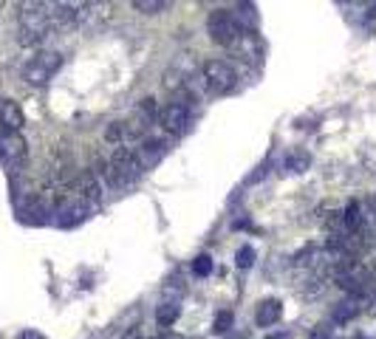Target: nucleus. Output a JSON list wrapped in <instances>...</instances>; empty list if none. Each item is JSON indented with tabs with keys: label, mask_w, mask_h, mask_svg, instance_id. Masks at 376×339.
I'll use <instances>...</instances> for the list:
<instances>
[{
	"label": "nucleus",
	"mask_w": 376,
	"mask_h": 339,
	"mask_svg": "<svg viewBox=\"0 0 376 339\" xmlns=\"http://www.w3.org/2000/svg\"><path fill=\"white\" fill-rule=\"evenodd\" d=\"M141 164L136 161V156H133V150H127V147H114V153L102 161H97V170H94V176L97 178H105L111 187H117V190H122V187H130V184H136L139 178H141Z\"/></svg>",
	"instance_id": "nucleus-1"
},
{
	"label": "nucleus",
	"mask_w": 376,
	"mask_h": 339,
	"mask_svg": "<svg viewBox=\"0 0 376 339\" xmlns=\"http://www.w3.org/2000/svg\"><path fill=\"white\" fill-rule=\"evenodd\" d=\"M17 23H20L23 45H40L54 31L51 17H48V3H20Z\"/></svg>",
	"instance_id": "nucleus-2"
},
{
	"label": "nucleus",
	"mask_w": 376,
	"mask_h": 339,
	"mask_svg": "<svg viewBox=\"0 0 376 339\" xmlns=\"http://www.w3.org/2000/svg\"><path fill=\"white\" fill-rule=\"evenodd\" d=\"M60 68H63V54L45 48V51H37V54L26 63L23 80H26L28 85H34V88H43V85H48V82L54 80V74H57Z\"/></svg>",
	"instance_id": "nucleus-3"
},
{
	"label": "nucleus",
	"mask_w": 376,
	"mask_h": 339,
	"mask_svg": "<svg viewBox=\"0 0 376 339\" xmlns=\"http://www.w3.org/2000/svg\"><path fill=\"white\" fill-rule=\"evenodd\" d=\"M207 31H210L213 43H218V45H235L241 40V34H244L238 20H235V14L227 11V9H215L207 17Z\"/></svg>",
	"instance_id": "nucleus-4"
},
{
	"label": "nucleus",
	"mask_w": 376,
	"mask_h": 339,
	"mask_svg": "<svg viewBox=\"0 0 376 339\" xmlns=\"http://www.w3.org/2000/svg\"><path fill=\"white\" fill-rule=\"evenodd\" d=\"M204 82L213 94H230L238 85V74L227 60H207L204 63Z\"/></svg>",
	"instance_id": "nucleus-5"
},
{
	"label": "nucleus",
	"mask_w": 376,
	"mask_h": 339,
	"mask_svg": "<svg viewBox=\"0 0 376 339\" xmlns=\"http://www.w3.org/2000/svg\"><path fill=\"white\" fill-rule=\"evenodd\" d=\"M28 158V144L20 133H9V130H0V164L9 167L11 173L23 170Z\"/></svg>",
	"instance_id": "nucleus-6"
},
{
	"label": "nucleus",
	"mask_w": 376,
	"mask_h": 339,
	"mask_svg": "<svg viewBox=\"0 0 376 339\" xmlns=\"http://www.w3.org/2000/svg\"><path fill=\"white\" fill-rule=\"evenodd\" d=\"M159 122H161V127H164L167 133L181 136V133H187L190 124H193V111H190L187 105H181V102L173 99L164 111H159Z\"/></svg>",
	"instance_id": "nucleus-7"
},
{
	"label": "nucleus",
	"mask_w": 376,
	"mask_h": 339,
	"mask_svg": "<svg viewBox=\"0 0 376 339\" xmlns=\"http://www.w3.org/2000/svg\"><path fill=\"white\" fill-rule=\"evenodd\" d=\"M133 156L141 164V170H150V167H156L167 156V141L164 139H156V136H144L139 141V147H133Z\"/></svg>",
	"instance_id": "nucleus-8"
},
{
	"label": "nucleus",
	"mask_w": 376,
	"mask_h": 339,
	"mask_svg": "<svg viewBox=\"0 0 376 339\" xmlns=\"http://www.w3.org/2000/svg\"><path fill=\"white\" fill-rule=\"evenodd\" d=\"M371 283V271L362 266V263H348L345 269L337 271V286L351 291V294H362Z\"/></svg>",
	"instance_id": "nucleus-9"
},
{
	"label": "nucleus",
	"mask_w": 376,
	"mask_h": 339,
	"mask_svg": "<svg viewBox=\"0 0 376 339\" xmlns=\"http://www.w3.org/2000/svg\"><path fill=\"white\" fill-rule=\"evenodd\" d=\"M23 124H26V113H23V108H20L14 99L0 97V130L20 133Z\"/></svg>",
	"instance_id": "nucleus-10"
},
{
	"label": "nucleus",
	"mask_w": 376,
	"mask_h": 339,
	"mask_svg": "<svg viewBox=\"0 0 376 339\" xmlns=\"http://www.w3.org/2000/svg\"><path fill=\"white\" fill-rule=\"evenodd\" d=\"M280 314H283V306H280V300H263L260 306H257V314H254V323L260 325V328H269V325H274L277 320H280Z\"/></svg>",
	"instance_id": "nucleus-11"
},
{
	"label": "nucleus",
	"mask_w": 376,
	"mask_h": 339,
	"mask_svg": "<svg viewBox=\"0 0 376 339\" xmlns=\"http://www.w3.org/2000/svg\"><path fill=\"white\" fill-rule=\"evenodd\" d=\"M178 317H181V306H178L176 300H173V303L167 300V303H161V306L156 308V323H159L161 328H170Z\"/></svg>",
	"instance_id": "nucleus-12"
},
{
	"label": "nucleus",
	"mask_w": 376,
	"mask_h": 339,
	"mask_svg": "<svg viewBox=\"0 0 376 339\" xmlns=\"http://www.w3.org/2000/svg\"><path fill=\"white\" fill-rule=\"evenodd\" d=\"M170 6H173L170 0H136V3H133V9L141 11V14H161V11H167Z\"/></svg>",
	"instance_id": "nucleus-13"
},
{
	"label": "nucleus",
	"mask_w": 376,
	"mask_h": 339,
	"mask_svg": "<svg viewBox=\"0 0 376 339\" xmlns=\"http://www.w3.org/2000/svg\"><path fill=\"white\" fill-rule=\"evenodd\" d=\"M365 224V218H362V210H360V204L357 201H351L348 207H345V226L351 229V232H360Z\"/></svg>",
	"instance_id": "nucleus-14"
},
{
	"label": "nucleus",
	"mask_w": 376,
	"mask_h": 339,
	"mask_svg": "<svg viewBox=\"0 0 376 339\" xmlns=\"http://www.w3.org/2000/svg\"><path fill=\"white\" fill-rule=\"evenodd\" d=\"M357 311H360L357 300H345V303H340V306L334 308V320H337V323H348L351 317H357Z\"/></svg>",
	"instance_id": "nucleus-15"
},
{
	"label": "nucleus",
	"mask_w": 376,
	"mask_h": 339,
	"mask_svg": "<svg viewBox=\"0 0 376 339\" xmlns=\"http://www.w3.org/2000/svg\"><path fill=\"white\" fill-rule=\"evenodd\" d=\"M232 323H235L232 311H218V314H215V323H213V331H215V334H227V331L232 328Z\"/></svg>",
	"instance_id": "nucleus-16"
},
{
	"label": "nucleus",
	"mask_w": 376,
	"mask_h": 339,
	"mask_svg": "<svg viewBox=\"0 0 376 339\" xmlns=\"http://www.w3.org/2000/svg\"><path fill=\"white\" fill-rule=\"evenodd\" d=\"M213 271V257L210 254H198L195 260H193V274L195 277H207Z\"/></svg>",
	"instance_id": "nucleus-17"
},
{
	"label": "nucleus",
	"mask_w": 376,
	"mask_h": 339,
	"mask_svg": "<svg viewBox=\"0 0 376 339\" xmlns=\"http://www.w3.org/2000/svg\"><path fill=\"white\" fill-rule=\"evenodd\" d=\"M235 263H238V269H249L252 263H254V249H252V246L238 249V254H235Z\"/></svg>",
	"instance_id": "nucleus-18"
},
{
	"label": "nucleus",
	"mask_w": 376,
	"mask_h": 339,
	"mask_svg": "<svg viewBox=\"0 0 376 339\" xmlns=\"http://www.w3.org/2000/svg\"><path fill=\"white\" fill-rule=\"evenodd\" d=\"M139 111L144 113V116H147L150 122H153V119L159 116V108H156V99H153V97H144V99L139 102Z\"/></svg>",
	"instance_id": "nucleus-19"
},
{
	"label": "nucleus",
	"mask_w": 376,
	"mask_h": 339,
	"mask_svg": "<svg viewBox=\"0 0 376 339\" xmlns=\"http://www.w3.org/2000/svg\"><path fill=\"white\" fill-rule=\"evenodd\" d=\"M20 339H45V337H43L40 331H31V328H28V331H23V334H20Z\"/></svg>",
	"instance_id": "nucleus-20"
},
{
	"label": "nucleus",
	"mask_w": 376,
	"mask_h": 339,
	"mask_svg": "<svg viewBox=\"0 0 376 339\" xmlns=\"http://www.w3.org/2000/svg\"><path fill=\"white\" fill-rule=\"evenodd\" d=\"M371 311H374V314H376V297H374V300H371Z\"/></svg>",
	"instance_id": "nucleus-21"
},
{
	"label": "nucleus",
	"mask_w": 376,
	"mask_h": 339,
	"mask_svg": "<svg viewBox=\"0 0 376 339\" xmlns=\"http://www.w3.org/2000/svg\"><path fill=\"white\" fill-rule=\"evenodd\" d=\"M266 339H283V337H280V334H274V337H266Z\"/></svg>",
	"instance_id": "nucleus-22"
},
{
	"label": "nucleus",
	"mask_w": 376,
	"mask_h": 339,
	"mask_svg": "<svg viewBox=\"0 0 376 339\" xmlns=\"http://www.w3.org/2000/svg\"><path fill=\"white\" fill-rule=\"evenodd\" d=\"M167 339H173V337H167Z\"/></svg>",
	"instance_id": "nucleus-23"
}]
</instances>
